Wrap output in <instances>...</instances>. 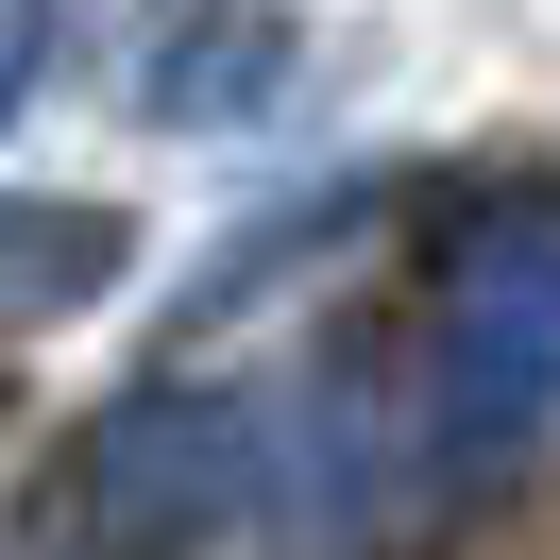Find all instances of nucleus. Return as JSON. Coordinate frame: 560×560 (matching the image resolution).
Instances as JSON below:
<instances>
[{"label": "nucleus", "instance_id": "nucleus-1", "mask_svg": "<svg viewBox=\"0 0 560 560\" xmlns=\"http://www.w3.org/2000/svg\"><path fill=\"white\" fill-rule=\"evenodd\" d=\"M424 424H442V476H510L560 424V187H476L424 255V323H408Z\"/></svg>", "mask_w": 560, "mask_h": 560}, {"label": "nucleus", "instance_id": "nucleus-2", "mask_svg": "<svg viewBox=\"0 0 560 560\" xmlns=\"http://www.w3.org/2000/svg\"><path fill=\"white\" fill-rule=\"evenodd\" d=\"M51 526L85 560H205L238 526H272V408L221 374H137L51 476Z\"/></svg>", "mask_w": 560, "mask_h": 560}, {"label": "nucleus", "instance_id": "nucleus-3", "mask_svg": "<svg viewBox=\"0 0 560 560\" xmlns=\"http://www.w3.org/2000/svg\"><path fill=\"white\" fill-rule=\"evenodd\" d=\"M119 272H137V221L119 205H85V187L0 205V323H85Z\"/></svg>", "mask_w": 560, "mask_h": 560}, {"label": "nucleus", "instance_id": "nucleus-4", "mask_svg": "<svg viewBox=\"0 0 560 560\" xmlns=\"http://www.w3.org/2000/svg\"><path fill=\"white\" fill-rule=\"evenodd\" d=\"M272 85H289V18H221L153 51V119H255Z\"/></svg>", "mask_w": 560, "mask_h": 560}, {"label": "nucleus", "instance_id": "nucleus-5", "mask_svg": "<svg viewBox=\"0 0 560 560\" xmlns=\"http://www.w3.org/2000/svg\"><path fill=\"white\" fill-rule=\"evenodd\" d=\"M35 69H51V0H0V119H35Z\"/></svg>", "mask_w": 560, "mask_h": 560}]
</instances>
